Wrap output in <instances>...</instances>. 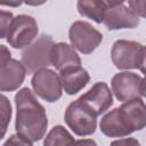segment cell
Instances as JSON below:
<instances>
[{
  "instance_id": "cell-1",
  "label": "cell",
  "mask_w": 146,
  "mask_h": 146,
  "mask_svg": "<svg viewBox=\"0 0 146 146\" xmlns=\"http://www.w3.org/2000/svg\"><path fill=\"white\" fill-rule=\"evenodd\" d=\"M16 104V132L32 141H39L46 133L48 119L44 107L38 102L34 94L27 88H22L15 95Z\"/></svg>"
},
{
  "instance_id": "cell-2",
  "label": "cell",
  "mask_w": 146,
  "mask_h": 146,
  "mask_svg": "<svg viewBox=\"0 0 146 146\" xmlns=\"http://www.w3.org/2000/svg\"><path fill=\"white\" fill-rule=\"evenodd\" d=\"M146 128V104L140 99L123 103L106 113L99 122L100 131L110 138L125 137Z\"/></svg>"
},
{
  "instance_id": "cell-3",
  "label": "cell",
  "mask_w": 146,
  "mask_h": 146,
  "mask_svg": "<svg viewBox=\"0 0 146 146\" xmlns=\"http://www.w3.org/2000/svg\"><path fill=\"white\" fill-rule=\"evenodd\" d=\"M97 114L83 102L76 99L65 110L64 120L76 136H90L97 129Z\"/></svg>"
},
{
  "instance_id": "cell-4",
  "label": "cell",
  "mask_w": 146,
  "mask_h": 146,
  "mask_svg": "<svg viewBox=\"0 0 146 146\" xmlns=\"http://www.w3.org/2000/svg\"><path fill=\"white\" fill-rule=\"evenodd\" d=\"M54 41L50 35L41 34L22 52V63L24 64L27 74L35 73L41 68H47L51 65L50 52Z\"/></svg>"
},
{
  "instance_id": "cell-5",
  "label": "cell",
  "mask_w": 146,
  "mask_h": 146,
  "mask_svg": "<svg viewBox=\"0 0 146 146\" xmlns=\"http://www.w3.org/2000/svg\"><path fill=\"white\" fill-rule=\"evenodd\" d=\"M68 39L73 48L84 55H89L100 44L103 34L90 23L76 21L68 30Z\"/></svg>"
},
{
  "instance_id": "cell-6",
  "label": "cell",
  "mask_w": 146,
  "mask_h": 146,
  "mask_svg": "<svg viewBox=\"0 0 146 146\" xmlns=\"http://www.w3.org/2000/svg\"><path fill=\"white\" fill-rule=\"evenodd\" d=\"M38 31L36 21L32 16L22 14L14 17L6 39L13 48L23 49L29 47L31 42L36 38Z\"/></svg>"
},
{
  "instance_id": "cell-7",
  "label": "cell",
  "mask_w": 146,
  "mask_h": 146,
  "mask_svg": "<svg viewBox=\"0 0 146 146\" xmlns=\"http://www.w3.org/2000/svg\"><path fill=\"white\" fill-rule=\"evenodd\" d=\"M34 92L48 103L57 102L63 94V86L59 75L50 68H41L35 72L31 80Z\"/></svg>"
},
{
  "instance_id": "cell-8",
  "label": "cell",
  "mask_w": 146,
  "mask_h": 146,
  "mask_svg": "<svg viewBox=\"0 0 146 146\" xmlns=\"http://www.w3.org/2000/svg\"><path fill=\"white\" fill-rule=\"evenodd\" d=\"M143 46L130 40H116L111 49V58L119 70H133L139 67V58Z\"/></svg>"
},
{
  "instance_id": "cell-9",
  "label": "cell",
  "mask_w": 146,
  "mask_h": 146,
  "mask_svg": "<svg viewBox=\"0 0 146 146\" xmlns=\"http://www.w3.org/2000/svg\"><path fill=\"white\" fill-rule=\"evenodd\" d=\"M104 24L108 30L135 29L139 24V17L135 11L125 6L123 1H111L104 15Z\"/></svg>"
},
{
  "instance_id": "cell-10",
  "label": "cell",
  "mask_w": 146,
  "mask_h": 146,
  "mask_svg": "<svg viewBox=\"0 0 146 146\" xmlns=\"http://www.w3.org/2000/svg\"><path fill=\"white\" fill-rule=\"evenodd\" d=\"M141 76L132 72H120L116 73L111 81L112 91L115 98L120 102H129L132 99L140 98V83Z\"/></svg>"
},
{
  "instance_id": "cell-11",
  "label": "cell",
  "mask_w": 146,
  "mask_h": 146,
  "mask_svg": "<svg viewBox=\"0 0 146 146\" xmlns=\"http://www.w3.org/2000/svg\"><path fill=\"white\" fill-rule=\"evenodd\" d=\"M27 71L22 62L17 59H9L8 62L0 63V90L14 91L18 89L24 82Z\"/></svg>"
},
{
  "instance_id": "cell-12",
  "label": "cell",
  "mask_w": 146,
  "mask_h": 146,
  "mask_svg": "<svg viewBox=\"0 0 146 146\" xmlns=\"http://www.w3.org/2000/svg\"><path fill=\"white\" fill-rule=\"evenodd\" d=\"M78 99L86 103L97 115L103 114L113 105L112 91L103 81L95 83L90 90L80 96Z\"/></svg>"
},
{
  "instance_id": "cell-13",
  "label": "cell",
  "mask_w": 146,
  "mask_h": 146,
  "mask_svg": "<svg viewBox=\"0 0 146 146\" xmlns=\"http://www.w3.org/2000/svg\"><path fill=\"white\" fill-rule=\"evenodd\" d=\"M51 65L55 66L56 70L59 72L68 68L81 66V58L74 48L65 42H57L54 43L50 52Z\"/></svg>"
},
{
  "instance_id": "cell-14",
  "label": "cell",
  "mask_w": 146,
  "mask_h": 146,
  "mask_svg": "<svg viewBox=\"0 0 146 146\" xmlns=\"http://www.w3.org/2000/svg\"><path fill=\"white\" fill-rule=\"evenodd\" d=\"M59 79L64 91L67 95H75L88 84L90 81V75L83 67L75 66L60 71Z\"/></svg>"
},
{
  "instance_id": "cell-15",
  "label": "cell",
  "mask_w": 146,
  "mask_h": 146,
  "mask_svg": "<svg viewBox=\"0 0 146 146\" xmlns=\"http://www.w3.org/2000/svg\"><path fill=\"white\" fill-rule=\"evenodd\" d=\"M111 1L102 0H80L76 3L78 11L81 16L92 19L96 23H102L104 21V15L110 7Z\"/></svg>"
},
{
  "instance_id": "cell-16",
  "label": "cell",
  "mask_w": 146,
  "mask_h": 146,
  "mask_svg": "<svg viewBox=\"0 0 146 146\" xmlns=\"http://www.w3.org/2000/svg\"><path fill=\"white\" fill-rule=\"evenodd\" d=\"M75 139L63 125H55L46 136L43 146H70Z\"/></svg>"
},
{
  "instance_id": "cell-17",
  "label": "cell",
  "mask_w": 146,
  "mask_h": 146,
  "mask_svg": "<svg viewBox=\"0 0 146 146\" xmlns=\"http://www.w3.org/2000/svg\"><path fill=\"white\" fill-rule=\"evenodd\" d=\"M1 114H2V137L6 133L8 123L10 122V117H11V105L9 103V100L7 99L6 96H1ZM1 137V138H2Z\"/></svg>"
},
{
  "instance_id": "cell-18",
  "label": "cell",
  "mask_w": 146,
  "mask_h": 146,
  "mask_svg": "<svg viewBox=\"0 0 146 146\" xmlns=\"http://www.w3.org/2000/svg\"><path fill=\"white\" fill-rule=\"evenodd\" d=\"M13 19H14V16L10 11H6V10L0 11V38L1 39L7 36V33Z\"/></svg>"
},
{
  "instance_id": "cell-19",
  "label": "cell",
  "mask_w": 146,
  "mask_h": 146,
  "mask_svg": "<svg viewBox=\"0 0 146 146\" xmlns=\"http://www.w3.org/2000/svg\"><path fill=\"white\" fill-rule=\"evenodd\" d=\"M2 146H33V145H32V140L19 133H16V135H11L3 143Z\"/></svg>"
},
{
  "instance_id": "cell-20",
  "label": "cell",
  "mask_w": 146,
  "mask_h": 146,
  "mask_svg": "<svg viewBox=\"0 0 146 146\" xmlns=\"http://www.w3.org/2000/svg\"><path fill=\"white\" fill-rule=\"evenodd\" d=\"M128 6L137 16L146 18V0H130L128 1Z\"/></svg>"
},
{
  "instance_id": "cell-21",
  "label": "cell",
  "mask_w": 146,
  "mask_h": 146,
  "mask_svg": "<svg viewBox=\"0 0 146 146\" xmlns=\"http://www.w3.org/2000/svg\"><path fill=\"white\" fill-rule=\"evenodd\" d=\"M110 146H140V143L132 137H128V138H120L116 140H113Z\"/></svg>"
},
{
  "instance_id": "cell-22",
  "label": "cell",
  "mask_w": 146,
  "mask_h": 146,
  "mask_svg": "<svg viewBox=\"0 0 146 146\" xmlns=\"http://www.w3.org/2000/svg\"><path fill=\"white\" fill-rule=\"evenodd\" d=\"M70 146H97L96 141L94 139L87 138V139H78L74 140Z\"/></svg>"
},
{
  "instance_id": "cell-23",
  "label": "cell",
  "mask_w": 146,
  "mask_h": 146,
  "mask_svg": "<svg viewBox=\"0 0 146 146\" xmlns=\"http://www.w3.org/2000/svg\"><path fill=\"white\" fill-rule=\"evenodd\" d=\"M141 73L146 75V46L143 47L141 52H140V58H139V67H138Z\"/></svg>"
},
{
  "instance_id": "cell-24",
  "label": "cell",
  "mask_w": 146,
  "mask_h": 146,
  "mask_svg": "<svg viewBox=\"0 0 146 146\" xmlns=\"http://www.w3.org/2000/svg\"><path fill=\"white\" fill-rule=\"evenodd\" d=\"M140 95H141V97L146 98V75L141 80V83H140Z\"/></svg>"
}]
</instances>
